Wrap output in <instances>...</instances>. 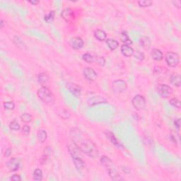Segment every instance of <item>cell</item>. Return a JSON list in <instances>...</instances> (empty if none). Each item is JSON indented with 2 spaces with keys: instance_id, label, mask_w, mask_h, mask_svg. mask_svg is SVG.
<instances>
[{
  "instance_id": "obj_39",
  "label": "cell",
  "mask_w": 181,
  "mask_h": 181,
  "mask_svg": "<svg viewBox=\"0 0 181 181\" xmlns=\"http://www.w3.org/2000/svg\"><path fill=\"white\" fill-rule=\"evenodd\" d=\"M172 3L173 4V5L175 7H177V8L179 9H181V1H180V0H175V1H172Z\"/></svg>"
},
{
  "instance_id": "obj_17",
  "label": "cell",
  "mask_w": 181,
  "mask_h": 181,
  "mask_svg": "<svg viewBox=\"0 0 181 181\" xmlns=\"http://www.w3.org/2000/svg\"><path fill=\"white\" fill-rule=\"evenodd\" d=\"M170 83L175 87H180L181 84L180 76L178 74H173L170 77Z\"/></svg>"
},
{
  "instance_id": "obj_14",
  "label": "cell",
  "mask_w": 181,
  "mask_h": 181,
  "mask_svg": "<svg viewBox=\"0 0 181 181\" xmlns=\"http://www.w3.org/2000/svg\"><path fill=\"white\" fill-rule=\"evenodd\" d=\"M120 50L121 53L123 54V55L127 57H132V55H133L134 54V49L132 48L131 46L128 45H123L121 46L120 48Z\"/></svg>"
},
{
  "instance_id": "obj_46",
  "label": "cell",
  "mask_w": 181,
  "mask_h": 181,
  "mask_svg": "<svg viewBox=\"0 0 181 181\" xmlns=\"http://www.w3.org/2000/svg\"><path fill=\"white\" fill-rule=\"evenodd\" d=\"M29 2L30 4H33V5H36L39 2H40V1H29Z\"/></svg>"
},
{
  "instance_id": "obj_28",
  "label": "cell",
  "mask_w": 181,
  "mask_h": 181,
  "mask_svg": "<svg viewBox=\"0 0 181 181\" xmlns=\"http://www.w3.org/2000/svg\"><path fill=\"white\" fill-rule=\"evenodd\" d=\"M21 120L23 123H29L32 121V116L29 113H23L21 115Z\"/></svg>"
},
{
  "instance_id": "obj_2",
  "label": "cell",
  "mask_w": 181,
  "mask_h": 181,
  "mask_svg": "<svg viewBox=\"0 0 181 181\" xmlns=\"http://www.w3.org/2000/svg\"><path fill=\"white\" fill-rule=\"evenodd\" d=\"M37 97L41 101L47 105H53L55 101V98L50 89L48 87H43L37 90Z\"/></svg>"
},
{
  "instance_id": "obj_18",
  "label": "cell",
  "mask_w": 181,
  "mask_h": 181,
  "mask_svg": "<svg viewBox=\"0 0 181 181\" xmlns=\"http://www.w3.org/2000/svg\"><path fill=\"white\" fill-rule=\"evenodd\" d=\"M105 136H106L107 139H108L112 144L115 145V146H120V143L118 141V139H116L115 136L114 135V134L112 133V132H110V131H105Z\"/></svg>"
},
{
  "instance_id": "obj_12",
  "label": "cell",
  "mask_w": 181,
  "mask_h": 181,
  "mask_svg": "<svg viewBox=\"0 0 181 181\" xmlns=\"http://www.w3.org/2000/svg\"><path fill=\"white\" fill-rule=\"evenodd\" d=\"M69 44H70L71 47L74 50H79L84 46V40L81 37L75 36L71 37L69 41Z\"/></svg>"
},
{
  "instance_id": "obj_32",
  "label": "cell",
  "mask_w": 181,
  "mask_h": 181,
  "mask_svg": "<svg viewBox=\"0 0 181 181\" xmlns=\"http://www.w3.org/2000/svg\"><path fill=\"white\" fill-rule=\"evenodd\" d=\"M9 128L12 130H14V131L19 130H20V125H19V123H18L17 121L13 120L9 123Z\"/></svg>"
},
{
  "instance_id": "obj_10",
  "label": "cell",
  "mask_w": 181,
  "mask_h": 181,
  "mask_svg": "<svg viewBox=\"0 0 181 181\" xmlns=\"http://www.w3.org/2000/svg\"><path fill=\"white\" fill-rule=\"evenodd\" d=\"M62 17L64 21L68 23H72L75 19V15L74 11L69 7L65 8L62 12Z\"/></svg>"
},
{
  "instance_id": "obj_23",
  "label": "cell",
  "mask_w": 181,
  "mask_h": 181,
  "mask_svg": "<svg viewBox=\"0 0 181 181\" xmlns=\"http://www.w3.org/2000/svg\"><path fill=\"white\" fill-rule=\"evenodd\" d=\"M48 134L46 131L44 130H40L37 133V140L40 141V143H44L47 139Z\"/></svg>"
},
{
  "instance_id": "obj_29",
  "label": "cell",
  "mask_w": 181,
  "mask_h": 181,
  "mask_svg": "<svg viewBox=\"0 0 181 181\" xmlns=\"http://www.w3.org/2000/svg\"><path fill=\"white\" fill-rule=\"evenodd\" d=\"M58 115H59V116H60V117L63 120L69 119L71 116L70 112H69V111L67 110H64V109H63V110H61L60 112H59Z\"/></svg>"
},
{
  "instance_id": "obj_20",
  "label": "cell",
  "mask_w": 181,
  "mask_h": 181,
  "mask_svg": "<svg viewBox=\"0 0 181 181\" xmlns=\"http://www.w3.org/2000/svg\"><path fill=\"white\" fill-rule=\"evenodd\" d=\"M139 42H140V45H141L144 49L145 50H149L151 47V40L150 38L147 36H142L139 40Z\"/></svg>"
},
{
  "instance_id": "obj_43",
  "label": "cell",
  "mask_w": 181,
  "mask_h": 181,
  "mask_svg": "<svg viewBox=\"0 0 181 181\" xmlns=\"http://www.w3.org/2000/svg\"><path fill=\"white\" fill-rule=\"evenodd\" d=\"M47 159H48V155H47V154L43 156L42 159H41V161H40L41 164H45V163H46V161H47Z\"/></svg>"
},
{
  "instance_id": "obj_42",
  "label": "cell",
  "mask_w": 181,
  "mask_h": 181,
  "mask_svg": "<svg viewBox=\"0 0 181 181\" xmlns=\"http://www.w3.org/2000/svg\"><path fill=\"white\" fill-rule=\"evenodd\" d=\"M12 149H11L10 147L7 148L6 149V151H5V152H4V156L6 157L9 156L12 154Z\"/></svg>"
},
{
  "instance_id": "obj_11",
  "label": "cell",
  "mask_w": 181,
  "mask_h": 181,
  "mask_svg": "<svg viewBox=\"0 0 181 181\" xmlns=\"http://www.w3.org/2000/svg\"><path fill=\"white\" fill-rule=\"evenodd\" d=\"M21 165V160L18 158H12L6 163V166L11 171H17Z\"/></svg>"
},
{
  "instance_id": "obj_9",
  "label": "cell",
  "mask_w": 181,
  "mask_h": 181,
  "mask_svg": "<svg viewBox=\"0 0 181 181\" xmlns=\"http://www.w3.org/2000/svg\"><path fill=\"white\" fill-rule=\"evenodd\" d=\"M83 74L84 77L89 81H95L98 78V74L94 69L91 67L84 68Z\"/></svg>"
},
{
  "instance_id": "obj_27",
  "label": "cell",
  "mask_w": 181,
  "mask_h": 181,
  "mask_svg": "<svg viewBox=\"0 0 181 181\" xmlns=\"http://www.w3.org/2000/svg\"><path fill=\"white\" fill-rule=\"evenodd\" d=\"M55 11H51L50 12L49 14H48L47 15L45 16L44 19L46 22L48 23V24H50V23L53 22L54 19H55Z\"/></svg>"
},
{
  "instance_id": "obj_15",
  "label": "cell",
  "mask_w": 181,
  "mask_h": 181,
  "mask_svg": "<svg viewBox=\"0 0 181 181\" xmlns=\"http://www.w3.org/2000/svg\"><path fill=\"white\" fill-rule=\"evenodd\" d=\"M107 173H108L109 176L110 178L113 180H124V178H122L120 174L118 173L117 170L114 168H108L107 170Z\"/></svg>"
},
{
  "instance_id": "obj_36",
  "label": "cell",
  "mask_w": 181,
  "mask_h": 181,
  "mask_svg": "<svg viewBox=\"0 0 181 181\" xmlns=\"http://www.w3.org/2000/svg\"><path fill=\"white\" fill-rule=\"evenodd\" d=\"M14 42H15V43H16V45H17V46H18V47H19V48H21V49H24V47L26 46V45L24 43V42H23V41L18 37H15V39H14Z\"/></svg>"
},
{
  "instance_id": "obj_3",
  "label": "cell",
  "mask_w": 181,
  "mask_h": 181,
  "mask_svg": "<svg viewBox=\"0 0 181 181\" xmlns=\"http://www.w3.org/2000/svg\"><path fill=\"white\" fill-rule=\"evenodd\" d=\"M69 151L70 152L71 157H72L73 162H74L75 167L79 171H81L85 167V162H84L79 154L80 150L76 147V145L73 144L69 146Z\"/></svg>"
},
{
  "instance_id": "obj_30",
  "label": "cell",
  "mask_w": 181,
  "mask_h": 181,
  "mask_svg": "<svg viewBox=\"0 0 181 181\" xmlns=\"http://www.w3.org/2000/svg\"><path fill=\"white\" fill-rule=\"evenodd\" d=\"M82 58H83V60L85 61L86 62H87V63L89 64L93 63L94 61V57L89 53L84 54L83 56H82Z\"/></svg>"
},
{
  "instance_id": "obj_33",
  "label": "cell",
  "mask_w": 181,
  "mask_h": 181,
  "mask_svg": "<svg viewBox=\"0 0 181 181\" xmlns=\"http://www.w3.org/2000/svg\"><path fill=\"white\" fill-rule=\"evenodd\" d=\"M3 105H4V107L8 110H14V107H15V104H14V102H12V101L4 102L3 104Z\"/></svg>"
},
{
  "instance_id": "obj_8",
  "label": "cell",
  "mask_w": 181,
  "mask_h": 181,
  "mask_svg": "<svg viewBox=\"0 0 181 181\" xmlns=\"http://www.w3.org/2000/svg\"><path fill=\"white\" fill-rule=\"evenodd\" d=\"M66 87L73 96L76 98L80 97L81 94V88L79 86L76 84L69 82V83H67V84H66Z\"/></svg>"
},
{
  "instance_id": "obj_7",
  "label": "cell",
  "mask_w": 181,
  "mask_h": 181,
  "mask_svg": "<svg viewBox=\"0 0 181 181\" xmlns=\"http://www.w3.org/2000/svg\"><path fill=\"white\" fill-rule=\"evenodd\" d=\"M157 91L163 98H167L173 94V89L167 84H159L157 86Z\"/></svg>"
},
{
  "instance_id": "obj_4",
  "label": "cell",
  "mask_w": 181,
  "mask_h": 181,
  "mask_svg": "<svg viewBox=\"0 0 181 181\" xmlns=\"http://www.w3.org/2000/svg\"><path fill=\"white\" fill-rule=\"evenodd\" d=\"M128 89V84L123 80L114 81L112 84V90L115 94H120L125 92Z\"/></svg>"
},
{
  "instance_id": "obj_45",
  "label": "cell",
  "mask_w": 181,
  "mask_h": 181,
  "mask_svg": "<svg viewBox=\"0 0 181 181\" xmlns=\"http://www.w3.org/2000/svg\"><path fill=\"white\" fill-rule=\"evenodd\" d=\"M4 26V21H3V19H1V21H0V28H2Z\"/></svg>"
},
{
  "instance_id": "obj_19",
  "label": "cell",
  "mask_w": 181,
  "mask_h": 181,
  "mask_svg": "<svg viewBox=\"0 0 181 181\" xmlns=\"http://www.w3.org/2000/svg\"><path fill=\"white\" fill-rule=\"evenodd\" d=\"M151 55L152 58L156 61H161L164 58V54H163L160 50L156 49V48L152 50Z\"/></svg>"
},
{
  "instance_id": "obj_13",
  "label": "cell",
  "mask_w": 181,
  "mask_h": 181,
  "mask_svg": "<svg viewBox=\"0 0 181 181\" xmlns=\"http://www.w3.org/2000/svg\"><path fill=\"white\" fill-rule=\"evenodd\" d=\"M107 100L105 99L103 96H95L89 98L88 101V105L89 106H93V105H98L101 103H106Z\"/></svg>"
},
{
  "instance_id": "obj_25",
  "label": "cell",
  "mask_w": 181,
  "mask_h": 181,
  "mask_svg": "<svg viewBox=\"0 0 181 181\" xmlns=\"http://www.w3.org/2000/svg\"><path fill=\"white\" fill-rule=\"evenodd\" d=\"M120 40H121L122 42L124 43L125 45H130L132 43V40H130V37H129L128 34L125 31L122 32V33L120 35Z\"/></svg>"
},
{
  "instance_id": "obj_16",
  "label": "cell",
  "mask_w": 181,
  "mask_h": 181,
  "mask_svg": "<svg viewBox=\"0 0 181 181\" xmlns=\"http://www.w3.org/2000/svg\"><path fill=\"white\" fill-rule=\"evenodd\" d=\"M100 161H101V164L103 165L104 167L107 168H113V162H112V161L111 160L110 158L106 156H103L101 158V159H100Z\"/></svg>"
},
{
  "instance_id": "obj_24",
  "label": "cell",
  "mask_w": 181,
  "mask_h": 181,
  "mask_svg": "<svg viewBox=\"0 0 181 181\" xmlns=\"http://www.w3.org/2000/svg\"><path fill=\"white\" fill-rule=\"evenodd\" d=\"M37 80L41 84H46L49 81V76L45 73H40L37 76Z\"/></svg>"
},
{
  "instance_id": "obj_31",
  "label": "cell",
  "mask_w": 181,
  "mask_h": 181,
  "mask_svg": "<svg viewBox=\"0 0 181 181\" xmlns=\"http://www.w3.org/2000/svg\"><path fill=\"white\" fill-rule=\"evenodd\" d=\"M134 58H136L137 60L139 61H143L144 60V55L142 52L139 51V50H136L134 52L133 54Z\"/></svg>"
},
{
  "instance_id": "obj_44",
  "label": "cell",
  "mask_w": 181,
  "mask_h": 181,
  "mask_svg": "<svg viewBox=\"0 0 181 181\" xmlns=\"http://www.w3.org/2000/svg\"><path fill=\"white\" fill-rule=\"evenodd\" d=\"M154 72L155 73V74H160V73L161 72V67H155L154 69Z\"/></svg>"
},
{
  "instance_id": "obj_6",
  "label": "cell",
  "mask_w": 181,
  "mask_h": 181,
  "mask_svg": "<svg viewBox=\"0 0 181 181\" xmlns=\"http://www.w3.org/2000/svg\"><path fill=\"white\" fill-rule=\"evenodd\" d=\"M132 103L136 110L141 111L146 107V103L144 97L141 95H137L132 98Z\"/></svg>"
},
{
  "instance_id": "obj_38",
  "label": "cell",
  "mask_w": 181,
  "mask_h": 181,
  "mask_svg": "<svg viewBox=\"0 0 181 181\" xmlns=\"http://www.w3.org/2000/svg\"><path fill=\"white\" fill-rule=\"evenodd\" d=\"M96 62H97L100 66H104L105 64V60L103 57H98L97 58H96Z\"/></svg>"
},
{
  "instance_id": "obj_37",
  "label": "cell",
  "mask_w": 181,
  "mask_h": 181,
  "mask_svg": "<svg viewBox=\"0 0 181 181\" xmlns=\"http://www.w3.org/2000/svg\"><path fill=\"white\" fill-rule=\"evenodd\" d=\"M21 131H22V133L24 134V135H28L30 132V128L29 125H25L23 126L22 129H21Z\"/></svg>"
},
{
  "instance_id": "obj_40",
  "label": "cell",
  "mask_w": 181,
  "mask_h": 181,
  "mask_svg": "<svg viewBox=\"0 0 181 181\" xmlns=\"http://www.w3.org/2000/svg\"><path fill=\"white\" fill-rule=\"evenodd\" d=\"M174 125L175 127L179 130L180 128V118H177L174 121Z\"/></svg>"
},
{
  "instance_id": "obj_22",
  "label": "cell",
  "mask_w": 181,
  "mask_h": 181,
  "mask_svg": "<svg viewBox=\"0 0 181 181\" xmlns=\"http://www.w3.org/2000/svg\"><path fill=\"white\" fill-rule=\"evenodd\" d=\"M106 44L111 50H115L118 48L119 46V43L117 40H113V39L108 38L106 40Z\"/></svg>"
},
{
  "instance_id": "obj_41",
  "label": "cell",
  "mask_w": 181,
  "mask_h": 181,
  "mask_svg": "<svg viewBox=\"0 0 181 181\" xmlns=\"http://www.w3.org/2000/svg\"><path fill=\"white\" fill-rule=\"evenodd\" d=\"M11 180H14V181H20L21 180V178L19 175L15 174V175H14L12 177H11Z\"/></svg>"
},
{
  "instance_id": "obj_21",
  "label": "cell",
  "mask_w": 181,
  "mask_h": 181,
  "mask_svg": "<svg viewBox=\"0 0 181 181\" xmlns=\"http://www.w3.org/2000/svg\"><path fill=\"white\" fill-rule=\"evenodd\" d=\"M94 37H96L98 41L102 42V41L106 40L107 35L104 30L101 29H97L94 31Z\"/></svg>"
},
{
  "instance_id": "obj_35",
  "label": "cell",
  "mask_w": 181,
  "mask_h": 181,
  "mask_svg": "<svg viewBox=\"0 0 181 181\" xmlns=\"http://www.w3.org/2000/svg\"><path fill=\"white\" fill-rule=\"evenodd\" d=\"M169 103L177 108H180V101L177 98H171L169 101Z\"/></svg>"
},
{
  "instance_id": "obj_1",
  "label": "cell",
  "mask_w": 181,
  "mask_h": 181,
  "mask_svg": "<svg viewBox=\"0 0 181 181\" xmlns=\"http://www.w3.org/2000/svg\"><path fill=\"white\" fill-rule=\"evenodd\" d=\"M70 137L73 144L76 145L80 151L92 159H96L98 156L99 151L96 145L88 139L80 130L77 128L72 129L70 132Z\"/></svg>"
},
{
  "instance_id": "obj_26",
  "label": "cell",
  "mask_w": 181,
  "mask_h": 181,
  "mask_svg": "<svg viewBox=\"0 0 181 181\" xmlns=\"http://www.w3.org/2000/svg\"><path fill=\"white\" fill-rule=\"evenodd\" d=\"M33 179L34 180L40 181L43 179V172L39 168H36L33 173Z\"/></svg>"
},
{
  "instance_id": "obj_34",
  "label": "cell",
  "mask_w": 181,
  "mask_h": 181,
  "mask_svg": "<svg viewBox=\"0 0 181 181\" xmlns=\"http://www.w3.org/2000/svg\"><path fill=\"white\" fill-rule=\"evenodd\" d=\"M152 2L150 0H141V1H138V4H139V6L141 7H148L151 6Z\"/></svg>"
},
{
  "instance_id": "obj_5",
  "label": "cell",
  "mask_w": 181,
  "mask_h": 181,
  "mask_svg": "<svg viewBox=\"0 0 181 181\" xmlns=\"http://www.w3.org/2000/svg\"><path fill=\"white\" fill-rule=\"evenodd\" d=\"M166 63L169 67H175L178 65L180 62V57L177 53H173V52H168L166 54Z\"/></svg>"
}]
</instances>
